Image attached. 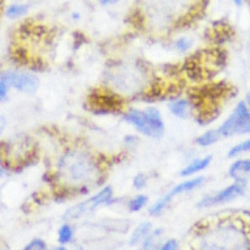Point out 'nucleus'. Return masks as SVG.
Instances as JSON below:
<instances>
[{
  "instance_id": "obj_1",
  "label": "nucleus",
  "mask_w": 250,
  "mask_h": 250,
  "mask_svg": "<svg viewBox=\"0 0 250 250\" xmlns=\"http://www.w3.org/2000/svg\"><path fill=\"white\" fill-rule=\"evenodd\" d=\"M190 250H250V212L197 223Z\"/></svg>"
},
{
  "instance_id": "obj_31",
  "label": "nucleus",
  "mask_w": 250,
  "mask_h": 250,
  "mask_svg": "<svg viewBox=\"0 0 250 250\" xmlns=\"http://www.w3.org/2000/svg\"><path fill=\"white\" fill-rule=\"evenodd\" d=\"M246 102H248V104H249V107H250V97H248V101Z\"/></svg>"
},
{
  "instance_id": "obj_9",
  "label": "nucleus",
  "mask_w": 250,
  "mask_h": 250,
  "mask_svg": "<svg viewBox=\"0 0 250 250\" xmlns=\"http://www.w3.org/2000/svg\"><path fill=\"white\" fill-rule=\"evenodd\" d=\"M205 177L203 176H197V177H190V179L185 180L183 183L177 184L175 188H172L171 190L168 191L167 194H164L160 199H158L151 207H150V215L152 216H158L163 212L166 208H167L171 202L176 197H179L181 194H185V193H189V191H193L195 189H198L205 184Z\"/></svg>"
},
{
  "instance_id": "obj_23",
  "label": "nucleus",
  "mask_w": 250,
  "mask_h": 250,
  "mask_svg": "<svg viewBox=\"0 0 250 250\" xmlns=\"http://www.w3.org/2000/svg\"><path fill=\"white\" fill-rule=\"evenodd\" d=\"M22 250H47V245L46 242L41 240V238H34Z\"/></svg>"
},
{
  "instance_id": "obj_13",
  "label": "nucleus",
  "mask_w": 250,
  "mask_h": 250,
  "mask_svg": "<svg viewBox=\"0 0 250 250\" xmlns=\"http://www.w3.org/2000/svg\"><path fill=\"white\" fill-rule=\"evenodd\" d=\"M211 160H212V156L206 155L202 156V158H197V159H193L190 163L188 164L187 167H184L180 172V176L181 177H193L194 175L199 173V172L205 171L208 166H210Z\"/></svg>"
},
{
  "instance_id": "obj_20",
  "label": "nucleus",
  "mask_w": 250,
  "mask_h": 250,
  "mask_svg": "<svg viewBox=\"0 0 250 250\" xmlns=\"http://www.w3.org/2000/svg\"><path fill=\"white\" fill-rule=\"evenodd\" d=\"M246 152H250V138L249 140L242 141L240 144L234 145L233 147H230L227 156L228 158H237V156L246 154Z\"/></svg>"
},
{
  "instance_id": "obj_24",
  "label": "nucleus",
  "mask_w": 250,
  "mask_h": 250,
  "mask_svg": "<svg viewBox=\"0 0 250 250\" xmlns=\"http://www.w3.org/2000/svg\"><path fill=\"white\" fill-rule=\"evenodd\" d=\"M158 250H179V244L176 240H167L159 246Z\"/></svg>"
},
{
  "instance_id": "obj_26",
  "label": "nucleus",
  "mask_w": 250,
  "mask_h": 250,
  "mask_svg": "<svg viewBox=\"0 0 250 250\" xmlns=\"http://www.w3.org/2000/svg\"><path fill=\"white\" fill-rule=\"evenodd\" d=\"M98 1H99L101 5L107 7V5H113V4H116L117 1H120V0H98Z\"/></svg>"
},
{
  "instance_id": "obj_3",
  "label": "nucleus",
  "mask_w": 250,
  "mask_h": 250,
  "mask_svg": "<svg viewBox=\"0 0 250 250\" xmlns=\"http://www.w3.org/2000/svg\"><path fill=\"white\" fill-rule=\"evenodd\" d=\"M197 0H145L142 22L154 33L181 27L197 11Z\"/></svg>"
},
{
  "instance_id": "obj_27",
  "label": "nucleus",
  "mask_w": 250,
  "mask_h": 250,
  "mask_svg": "<svg viewBox=\"0 0 250 250\" xmlns=\"http://www.w3.org/2000/svg\"><path fill=\"white\" fill-rule=\"evenodd\" d=\"M159 246H141L140 250H158L159 249Z\"/></svg>"
},
{
  "instance_id": "obj_30",
  "label": "nucleus",
  "mask_w": 250,
  "mask_h": 250,
  "mask_svg": "<svg viewBox=\"0 0 250 250\" xmlns=\"http://www.w3.org/2000/svg\"><path fill=\"white\" fill-rule=\"evenodd\" d=\"M244 1H245V0H233L234 5H237V7H241L242 4H244Z\"/></svg>"
},
{
  "instance_id": "obj_14",
  "label": "nucleus",
  "mask_w": 250,
  "mask_h": 250,
  "mask_svg": "<svg viewBox=\"0 0 250 250\" xmlns=\"http://www.w3.org/2000/svg\"><path fill=\"white\" fill-rule=\"evenodd\" d=\"M228 173L234 181H246V176L250 175V158L234 160Z\"/></svg>"
},
{
  "instance_id": "obj_17",
  "label": "nucleus",
  "mask_w": 250,
  "mask_h": 250,
  "mask_svg": "<svg viewBox=\"0 0 250 250\" xmlns=\"http://www.w3.org/2000/svg\"><path fill=\"white\" fill-rule=\"evenodd\" d=\"M74 228L69 223H64L58 230V241L60 245H66L73 241Z\"/></svg>"
},
{
  "instance_id": "obj_18",
  "label": "nucleus",
  "mask_w": 250,
  "mask_h": 250,
  "mask_svg": "<svg viewBox=\"0 0 250 250\" xmlns=\"http://www.w3.org/2000/svg\"><path fill=\"white\" fill-rule=\"evenodd\" d=\"M29 11V5L23 3H13L11 5H8V8L5 9V15L9 19H19V17H22L25 16Z\"/></svg>"
},
{
  "instance_id": "obj_16",
  "label": "nucleus",
  "mask_w": 250,
  "mask_h": 250,
  "mask_svg": "<svg viewBox=\"0 0 250 250\" xmlns=\"http://www.w3.org/2000/svg\"><path fill=\"white\" fill-rule=\"evenodd\" d=\"M220 133H219V129H210L207 132L202 133L201 136H198L195 138V144L201 146V147H208L211 145L216 144L220 138Z\"/></svg>"
},
{
  "instance_id": "obj_4",
  "label": "nucleus",
  "mask_w": 250,
  "mask_h": 250,
  "mask_svg": "<svg viewBox=\"0 0 250 250\" xmlns=\"http://www.w3.org/2000/svg\"><path fill=\"white\" fill-rule=\"evenodd\" d=\"M104 82L121 98L145 97L151 94V77L146 68L138 62H123L105 69Z\"/></svg>"
},
{
  "instance_id": "obj_21",
  "label": "nucleus",
  "mask_w": 250,
  "mask_h": 250,
  "mask_svg": "<svg viewBox=\"0 0 250 250\" xmlns=\"http://www.w3.org/2000/svg\"><path fill=\"white\" fill-rule=\"evenodd\" d=\"M191 44H193V41L188 37H180L173 42L175 50H177L179 52H187L188 50H190Z\"/></svg>"
},
{
  "instance_id": "obj_12",
  "label": "nucleus",
  "mask_w": 250,
  "mask_h": 250,
  "mask_svg": "<svg viewBox=\"0 0 250 250\" xmlns=\"http://www.w3.org/2000/svg\"><path fill=\"white\" fill-rule=\"evenodd\" d=\"M168 109L173 116L179 119H188L194 112L195 105L193 103V99L185 97H175L168 103Z\"/></svg>"
},
{
  "instance_id": "obj_19",
  "label": "nucleus",
  "mask_w": 250,
  "mask_h": 250,
  "mask_svg": "<svg viewBox=\"0 0 250 250\" xmlns=\"http://www.w3.org/2000/svg\"><path fill=\"white\" fill-rule=\"evenodd\" d=\"M148 202L147 195L145 194H137L132 199H129L128 202V210L132 212H138L144 208Z\"/></svg>"
},
{
  "instance_id": "obj_29",
  "label": "nucleus",
  "mask_w": 250,
  "mask_h": 250,
  "mask_svg": "<svg viewBox=\"0 0 250 250\" xmlns=\"http://www.w3.org/2000/svg\"><path fill=\"white\" fill-rule=\"evenodd\" d=\"M47 250H66L65 245H59V246H54V248H51V249Z\"/></svg>"
},
{
  "instance_id": "obj_15",
  "label": "nucleus",
  "mask_w": 250,
  "mask_h": 250,
  "mask_svg": "<svg viewBox=\"0 0 250 250\" xmlns=\"http://www.w3.org/2000/svg\"><path fill=\"white\" fill-rule=\"evenodd\" d=\"M152 226L150 222H142L134 228V230L129 237V245L130 246H137L141 245L145 241V238L147 237L148 234L151 233Z\"/></svg>"
},
{
  "instance_id": "obj_2",
  "label": "nucleus",
  "mask_w": 250,
  "mask_h": 250,
  "mask_svg": "<svg viewBox=\"0 0 250 250\" xmlns=\"http://www.w3.org/2000/svg\"><path fill=\"white\" fill-rule=\"evenodd\" d=\"M55 179L64 185L62 194H65V198L69 193L86 194L102 184L103 168L91 152L73 147L64 151L58 159Z\"/></svg>"
},
{
  "instance_id": "obj_25",
  "label": "nucleus",
  "mask_w": 250,
  "mask_h": 250,
  "mask_svg": "<svg viewBox=\"0 0 250 250\" xmlns=\"http://www.w3.org/2000/svg\"><path fill=\"white\" fill-rule=\"evenodd\" d=\"M8 90H9V86L7 85V82L4 81V78L0 76V102H3L7 98Z\"/></svg>"
},
{
  "instance_id": "obj_7",
  "label": "nucleus",
  "mask_w": 250,
  "mask_h": 250,
  "mask_svg": "<svg viewBox=\"0 0 250 250\" xmlns=\"http://www.w3.org/2000/svg\"><path fill=\"white\" fill-rule=\"evenodd\" d=\"M218 129L222 137L250 134V107L248 102H238L232 113Z\"/></svg>"
},
{
  "instance_id": "obj_11",
  "label": "nucleus",
  "mask_w": 250,
  "mask_h": 250,
  "mask_svg": "<svg viewBox=\"0 0 250 250\" xmlns=\"http://www.w3.org/2000/svg\"><path fill=\"white\" fill-rule=\"evenodd\" d=\"M0 76L7 82V85L12 89L22 93H34L38 89V78L30 73L19 72V70H7L0 73Z\"/></svg>"
},
{
  "instance_id": "obj_5",
  "label": "nucleus",
  "mask_w": 250,
  "mask_h": 250,
  "mask_svg": "<svg viewBox=\"0 0 250 250\" xmlns=\"http://www.w3.org/2000/svg\"><path fill=\"white\" fill-rule=\"evenodd\" d=\"M123 120L136 128L141 134L150 138H160L164 133V121L162 115L154 107L129 108L123 113Z\"/></svg>"
},
{
  "instance_id": "obj_22",
  "label": "nucleus",
  "mask_w": 250,
  "mask_h": 250,
  "mask_svg": "<svg viewBox=\"0 0 250 250\" xmlns=\"http://www.w3.org/2000/svg\"><path fill=\"white\" fill-rule=\"evenodd\" d=\"M148 183V176L146 175V173H138V175H136V177L133 179V187L136 188V189H138V190H142L146 185H147Z\"/></svg>"
},
{
  "instance_id": "obj_28",
  "label": "nucleus",
  "mask_w": 250,
  "mask_h": 250,
  "mask_svg": "<svg viewBox=\"0 0 250 250\" xmlns=\"http://www.w3.org/2000/svg\"><path fill=\"white\" fill-rule=\"evenodd\" d=\"M0 133H1V128H0ZM7 175V169L0 164V177H3V176Z\"/></svg>"
},
{
  "instance_id": "obj_32",
  "label": "nucleus",
  "mask_w": 250,
  "mask_h": 250,
  "mask_svg": "<svg viewBox=\"0 0 250 250\" xmlns=\"http://www.w3.org/2000/svg\"><path fill=\"white\" fill-rule=\"evenodd\" d=\"M0 250H1V249H0Z\"/></svg>"
},
{
  "instance_id": "obj_8",
  "label": "nucleus",
  "mask_w": 250,
  "mask_h": 250,
  "mask_svg": "<svg viewBox=\"0 0 250 250\" xmlns=\"http://www.w3.org/2000/svg\"><path fill=\"white\" fill-rule=\"evenodd\" d=\"M115 201L113 198V190L111 187H104L103 189L91 195L90 198L82 201V202L74 205L70 208L65 211L64 214V220L69 222V220H76V219L82 218L83 215L90 214L101 206L105 205H111Z\"/></svg>"
},
{
  "instance_id": "obj_10",
  "label": "nucleus",
  "mask_w": 250,
  "mask_h": 250,
  "mask_svg": "<svg viewBox=\"0 0 250 250\" xmlns=\"http://www.w3.org/2000/svg\"><path fill=\"white\" fill-rule=\"evenodd\" d=\"M246 181H234L228 187L223 188L220 190L203 195L197 203L198 208H210V207L224 205V203L232 202L238 197H241L245 193Z\"/></svg>"
},
{
  "instance_id": "obj_6",
  "label": "nucleus",
  "mask_w": 250,
  "mask_h": 250,
  "mask_svg": "<svg viewBox=\"0 0 250 250\" xmlns=\"http://www.w3.org/2000/svg\"><path fill=\"white\" fill-rule=\"evenodd\" d=\"M34 145L26 136H20L15 140H7L0 144V164L8 171L12 166L27 163L34 154Z\"/></svg>"
}]
</instances>
